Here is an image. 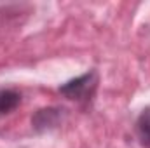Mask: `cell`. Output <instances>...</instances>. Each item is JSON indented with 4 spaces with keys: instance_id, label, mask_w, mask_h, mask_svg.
Instances as JSON below:
<instances>
[{
    "instance_id": "3957f363",
    "label": "cell",
    "mask_w": 150,
    "mask_h": 148,
    "mask_svg": "<svg viewBox=\"0 0 150 148\" xmlns=\"http://www.w3.org/2000/svg\"><path fill=\"white\" fill-rule=\"evenodd\" d=\"M134 131H136V138H138L140 145L150 148V106L140 111L136 124H134Z\"/></svg>"
},
{
    "instance_id": "277c9868",
    "label": "cell",
    "mask_w": 150,
    "mask_h": 148,
    "mask_svg": "<svg viewBox=\"0 0 150 148\" xmlns=\"http://www.w3.org/2000/svg\"><path fill=\"white\" fill-rule=\"evenodd\" d=\"M21 103V94L16 89H0V115L11 113Z\"/></svg>"
},
{
    "instance_id": "7a4b0ae2",
    "label": "cell",
    "mask_w": 150,
    "mask_h": 148,
    "mask_svg": "<svg viewBox=\"0 0 150 148\" xmlns=\"http://www.w3.org/2000/svg\"><path fill=\"white\" fill-rule=\"evenodd\" d=\"M63 108L58 106H47V108H40L33 113L32 117V127L37 132L44 131H51L54 127H58L63 120Z\"/></svg>"
},
{
    "instance_id": "6da1fadb",
    "label": "cell",
    "mask_w": 150,
    "mask_h": 148,
    "mask_svg": "<svg viewBox=\"0 0 150 148\" xmlns=\"http://www.w3.org/2000/svg\"><path fill=\"white\" fill-rule=\"evenodd\" d=\"M98 82H100V77L94 70L91 72H86L84 75H79L72 80L65 82L59 85V92L77 103H87L93 99L96 89H98Z\"/></svg>"
}]
</instances>
